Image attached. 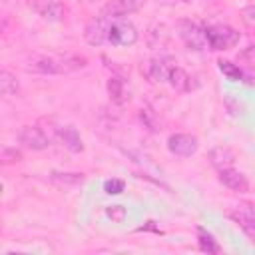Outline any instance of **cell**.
<instances>
[{"mask_svg": "<svg viewBox=\"0 0 255 255\" xmlns=\"http://www.w3.org/2000/svg\"><path fill=\"white\" fill-rule=\"evenodd\" d=\"M197 235H199V247L203 249V251H209V253H217L219 251V247H217V243L213 241V237L205 231V229H197Z\"/></svg>", "mask_w": 255, "mask_h": 255, "instance_id": "cell-21", "label": "cell"}, {"mask_svg": "<svg viewBox=\"0 0 255 255\" xmlns=\"http://www.w3.org/2000/svg\"><path fill=\"white\" fill-rule=\"evenodd\" d=\"M108 92H110V98L116 102V104H124L129 96H128V88H126V82L118 76L110 78L108 80Z\"/></svg>", "mask_w": 255, "mask_h": 255, "instance_id": "cell-16", "label": "cell"}, {"mask_svg": "<svg viewBox=\"0 0 255 255\" xmlns=\"http://www.w3.org/2000/svg\"><path fill=\"white\" fill-rule=\"evenodd\" d=\"M177 30H179V36L181 40L187 44V48L191 50H207L209 48V42H207V34H205V28L189 22V20H181L177 24Z\"/></svg>", "mask_w": 255, "mask_h": 255, "instance_id": "cell-5", "label": "cell"}, {"mask_svg": "<svg viewBox=\"0 0 255 255\" xmlns=\"http://www.w3.org/2000/svg\"><path fill=\"white\" fill-rule=\"evenodd\" d=\"M86 66V58L66 54V56H36L30 60L28 70L38 74H68Z\"/></svg>", "mask_w": 255, "mask_h": 255, "instance_id": "cell-1", "label": "cell"}, {"mask_svg": "<svg viewBox=\"0 0 255 255\" xmlns=\"http://www.w3.org/2000/svg\"><path fill=\"white\" fill-rule=\"evenodd\" d=\"M239 60H245L249 64H255V44H251L243 52H239Z\"/></svg>", "mask_w": 255, "mask_h": 255, "instance_id": "cell-25", "label": "cell"}, {"mask_svg": "<svg viewBox=\"0 0 255 255\" xmlns=\"http://www.w3.org/2000/svg\"><path fill=\"white\" fill-rule=\"evenodd\" d=\"M197 145H199L197 143V137L195 135H189V133H173L167 139V149L173 155H179V157L193 155L197 151Z\"/></svg>", "mask_w": 255, "mask_h": 255, "instance_id": "cell-7", "label": "cell"}, {"mask_svg": "<svg viewBox=\"0 0 255 255\" xmlns=\"http://www.w3.org/2000/svg\"><path fill=\"white\" fill-rule=\"evenodd\" d=\"M209 159L217 169H225V167H231V163L235 161V155H233V151L229 147L217 145V147H213L209 151Z\"/></svg>", "mask_w": 255, "mask_h": 255, "instance_id": "cell-14", "label": "cell"}, {"mask_svg": "<svg viewBox=\"0 0 255 255\" xmlns=\"http://www.w3.org/2000/svg\"><path fill=\"white\" fill-rule=\"evenodd\" d=\"M18 137H20V143H22L24 147L34 149V151L48 147L50 141H52V139L48 137V133H46L42 128H38V126H26V128L20 131Z\"/></svg>", "mask_w": 255, "mask_h": 255, "instance_id": "cell-8", "label": "cell"}, {"mask_svg": "<svg viewBox=\"0 0 255 255\" xmlns=\"http://www.w3.org/2000/svg\"><path fill=\"white\" fill-rule=\"evenodd\" d=\"M18 92V80L8 70L0 72V94L2 96H14Z\"/></svg>", "mask_w": 255, "mask_h": 255, "instance_id": "cell-18", "label": "cell"}, {"mask_svg": "<svg viewBox=\"0 0 255 255\" xmlns=\"http://www.w3.org/2000/svg\"><path fill=\"white\" fill-rule=\"evenodd\" d=\"M173 66H169V62L161 60V58H153L147 62H141L139 72L143 74V78L151 84H163L169 80V72Z\"/></svg>", "mask_w": 255, "mask_h": 255, "instance_id": "cell-6", "label": "cell"}, {"mask_svg": "<svg viewBox=\"0 0 255 255\" xmlns=\"http://www.w3.org/2000/svg\"><path fill=\"white\" fill-rule=\"evenodd\" d=\"M219 64V70L229 78V80H233V82H239L241 78H243V72L239 70V66H235V64H231V62H227V60H219L217 62Z\"/></svg>", "mask_w": 255, "mask_h": 255, "instance_id": "cell-20", "label": "cell"}, {"mask_svg": "<svg viewBox=\"0 0 255 255\" xmlns=\"http://www.w3.org/2000/svg\"><path fill=\"white\" fill-rule=\"evenodd\" d=\"M139 118H141V122L151 129V131H159L161 129V122H159V118L155 116V112L151 110V108H141V112H139Z\"/></svg>", "mask_w": 255, "mask_h": 255, "instance_id": "cell-19", "label": "cell"}, {"mask_svg": "<svg viewBox=\"0 0 255 255\" xmlns=\"http://www.w3.org/2000/svg\"><path fill=\"white\" fill-rule=\"evenodd\" d=\"M219 181L233 189V191H239V193H245L249 189V183L245 179L243 173H239L237 169H231V167H225V169H219Z\"/></svg>", "mask_w": 255, "mask_h": 255, "instance_id": "cell-12", "label": "cell"}, {"mask_svg": "<svg viewBox=\"0 0 255 255\" xmlns=\"http://www.w3.org/2000/svg\"><path fill=\"white\" fill-rule=\"evenodd\" d=\"M106 215H108L112 221L122 223V221L126 219V207H122V205H110V207H106Z\"/></svg>", "mask_w": 255, "mask_h": 255, "instance_id": "cell-22", "label": "cell"}, {"mask_svg": "<svg viewBox=\"0 0 255 255\" xmlns=\"http://www.w3.org/2000/svg\"><path fill=\"white\" fill-rule=\"evenodd\" d=\"M167 82H169L177 92H189V90L193 88L189 74H187L185 70L177 68V66H173V68H171V72H169V80H167Z\"/></svg>", "mask_w": 255, "mask_h": 255, "instance_id": "cell-15", "label": "cell"}, {"mask_svg": "<svg viewBox=\"0 0 255 255\" xmlns=\"http://www.w3.org/2000/svg\"><path fill=\"white\" fill-rule=\"evenodd\" d=\"M56 137L64 143L66 149H70L74 153H80L84 149V141H82L80 133L76 131V128H72V126H58L56 128Z\"/></svg>", "mask_w": 255, "mask_h": 255, "instance_id": "cell-11", "label": "cell"}, {"mask_svg": "<svg viewBox=\"0 0 255 255\" xmlns=\"http://www.w3.org/2000/svg\"><path fill=\"white\" fill-rule=\"evenodd\" d=\"M112 20H114V16H108V14H102V16L92 18V20L86 24V30H84L86 42H88L90 46H102L104 42H108V34H110Z\"/></svg>", "mask_w": 255, "mask_h": 255, "instance_id": "cell-4", "label": "cell"}, {"mask_svg": "<svg viewBox=\"0 0 255 255\" xmlns=\"http://www.w3.org/2000/svg\"><path fill=\"white\" fill-rule=\"evenodd\" d=\"M211 50H229L239 42V32L227 24H211L205 28Z\"/></svg>", "mask_w": 255, "mask_h": 255, "instance_id": "cell-2", "label": "cell"}, {"mask_svg": "<svg viewBox=\"0 0 255 255\" xmlns=\"http://www.w3.org/2000/svg\"><path fill=\"white\" fill-rule=\"evenodd\" d=\"M108 42L114 46H131L137 42V30L129 20H124L122 16H114Z\"/></svg>", "mask_w": 255, "mask_h": 255, "instance_id": "cell-3", "label": "cell"}, {"mask_svg": "<svg viewBox=\"0 0 255 255\" xmlns=\"http://www.w3.org/2000/svg\"><path fill=\"white\" fill-rule=\"evenodd\" d=\"M34 10L52 22H60L66 18V8L60 0H34Z\"/></svg>", "mask_w": 255, "mask_h": 255, "instance_id": "cell-9", "label": "cell"}, {"mask_svg": "<svg viewBox=\"0 0 255 255\" xmlns=\"http://www.w3.org/2000/svg\"><path fill=\"white\" fill-rule=\"evenodd\" d=\"M104 191L110 193V195H118L124 191V181L122 179H108L104 183Z\"/></svg>", "mask_w": 255, "mask_h": 255, "instance_id": "cell-23", "label": "cell"}, {"mask_svg": "<svg viewBox=\"0 0 255 255\" xmlns=\"http://www.w3.org/2000/svg\"><path fill=\"white\" fill-rule=\"evenodd\" d=\"M183 2H189V0H183Z\"/></svg>", "mask_w": 255, "mask_h": 255, "instance_id": "cell-27", "label": "cell"}, {"mask_svg": "<svg viewBox=\"0 0 255 255\" xmlns=\"http://www.w3.org/2000/svg\"><path fill=\"white\" fill-rule=\"evenodd\" d=\"M143 2L145 0H114V2H110L106 6L104 14H108V16H126L129 12L139 10Z\"/></svg>", "mask_w": 255, "mask_h": 255, "instance_id": "cell-13", "label": "cell"}, {"mask_svg": "<svg viewBox=\"0 0 255 255\" xmlns=\"http://www.w3.org/2000/svg\"><path fill=\"white\" fill-rule=\"evenodd\" d=\"M50 181L60 185V187H72V185H80L84 183V175L82 173H64V171H52L50 173Z\"/></svg>", "mask_w": 255, "mask_h": 255, "instance_id": "cell-17", "label": "cell"}, {"mask_svg": "<svg viewBox=\"0 0 255 255\" xmlns=\"http://www.w3.org/2000/svg\"><path fill=\"white\" fill-rule=\"evenodd\" d=\"M229 217H231L233 221H237V223L241 225V229H243L249 237L255 239V209H253L251 205H247V203L239 205L235 211L229 213Z\"/></svg>", "mask_w": 255, "mask_h": 255, "instance_id": "cell-10", "label": "cell"}, {"mask_svg": "<svg viewBox=\"0 0 255 255\" xmlns=\"http://www.w3.org/2000/svg\"><path fill=\"white\" fill-rule=\"evenodd\" d=\"M20 159H22V153L18 149L2 147V161L4 163H14V161H20Z\"/></svg>", "mask_w": 255, "mask_h": 255, "instance_id": "cell-24", "label": "cell"}, {"mask_svg": "<svg viewBox=\"0 0 255 255\" xmlns=\"http://www.w3.org/2000/svg\"><path fill=\"white\" fill-rule=\"evenodd\" d=\"M161 2H163V4H171L173 0H161Z\"/></svg>", "mask_w": 255, "mask_h": 255, "instance_id": "cell-26", "label": "cell"}]
</instances>
